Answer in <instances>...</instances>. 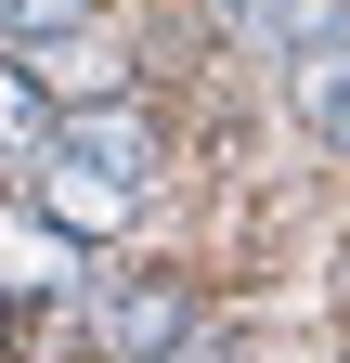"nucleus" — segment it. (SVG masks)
Here are the masks:
<instances>
[{
    "instance_id": "obj_1",
    "label": "nucleus",
    "mask_w": 350,
    "mask_h": 363,
    "mask_svg": "<svg viewBox=\"0 0 350 363\" xmlns=\"http://www.w3.org/2000/svg\"><path fill=\"white\" fill-rule=\"evenodd\" d=\"M143 182H156V130L130 104H65V130L39 143V208H52L65 234L143 220Z\"/></svg>"
},
{
    "instance_id": "obj_6",
    "label": "nucleus",
    "mask_w": 350,
    "mask_h": 363,
    "mask_svg": "<svg viewBox=\"0 0 350 363\" xmlns=\"http://www.w3.org/2000/svg\"><path fill=\"white\" fill-rule=\"evenodd\" d=\"M26 130H39V91H26V65H0V156H13Z\"/></svg>"
},
{
    "instance_id": "obj_5",
    "label": "nucleus",
    "mask_w": 350,
    "mask_h": 363,
    "mask_svg": "<svg viewBox=\"0 0 350 363\" xmlns=\"http://www.w3.org/2000/svg\"><path fill=\"white\" fill-rule=\"evenodd\" d=\"M52 26H91V0H0V39H52Z\"/></svg>"
},
{
    "instance_id": "obj_7",
    "label": "nucleus",
    "mask_w": 350,
    "mask_h": 363,
    "mask_svg": "<svg viewBox=\"0 0 350 363\" xmlns=\"http://www.w3.org/2000/svg\"><path fill=\"white\" fill-rule=\"evenodd\" d=\"M312 117H324V143L350 156V78H324V91H312Z\"/></svg>"
},
{
    "instance_id": "obj_3",
    "label": "nucleus",
    "mask_w": 350,
    "mask_h": 363,
    "mask_svg": "<svg viewBox=\"0 0 350 363\" xmlns=\"http://www.w3.org/2000/svg\"><path fill=\"white\" fill-rule=\"evenodd\" d=\"M195 337V298L169 286V272H130V286L104 298V350L117 363H156V350H182Z\"/></svg>"
},
{
    "instance_id": "obj_8",
    "label": "nucleus",
    "mask_w": 350,
    "mask_h": 363,
    "mask_svg": "<svg viewBox=\"0 0 350 363\" xmlns=\"http://www.w3.org/2000/svg\"><path fill=\"white\" fill-rule=\"evenodd\" d=\"M156 363H221V350H208V337H182V350H156Z\"/></svg>"
},
{
    "instance_id": "obj_4",
    "label": "nucleus",
    "mask_w": 350,
    "mask_h": 363,
    "mask_svg": "<svg viewBox=\"0 0 350 363\" xmlns=\"http://www.w3.org/2000/svg\"><path fill=\"white\" fill-rule=\"evenodd\" d=\"M0 286L13 298H65L78 286V234L65 220H0Z\"/></svg>"
},
{
    "instance_id": "obj_2",
    "label": "nucleus",
    "mask_w": 350,
    "mask_h": 363,
    "mask_svg": "<svg viewBox=\"0 0 350 363\" xmlns=\"http://www.w3.org/2000/svg\"><path fill=\"white\" fill-rule=\"evenodd\" d=\"M117 78L130 52L104 26H52V39H26V91H52V104H117Z\"/></svg>"
}]
</instances>
